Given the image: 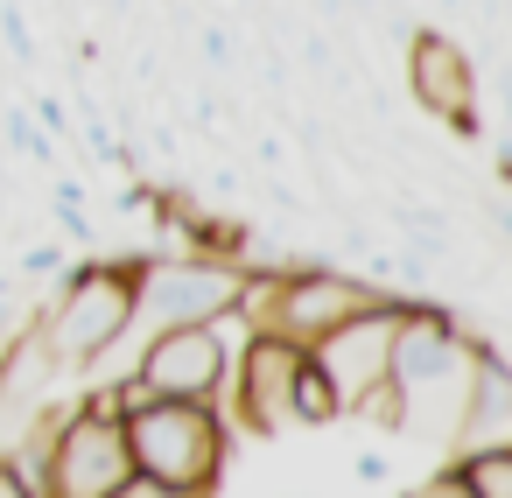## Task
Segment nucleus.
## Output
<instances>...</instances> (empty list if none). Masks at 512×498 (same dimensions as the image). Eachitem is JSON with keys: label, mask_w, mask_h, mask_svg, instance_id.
<instances>
[{"label": "nucleus", "mask_w": 512, "mask_h": 498, "mask_svg": "<svg viewBox=\"0 0 512 498\" xmlns=\"http://www.w3.org/2000/svg\"><path fill=\"white\" fill-rule=\"evenodd\" d=\"M0 43H8V57H15L22 71H36V36H29L22 0H0Z\"/></svg>", "instance_id": "13"}, {"label": "nucleus", "mask_w": 512, "mask_h": 498, "mask_svg": "<svg viewBox=\"0 0 512 498\" xmlns=\"http://www.w3.org/2000/svg\"><path fill=\"white\" fill-rule=\"evenodd\" d=\"M407 92L428 120H442L456 141H477L484 127V71L463 36L449 29H414L407 36Z\"/></svg>", "instance_id": "4"}, {"label": "nucleus", "mask_w": 512, "mask_h": 498, "mask_svg": "<svg viewBox=\"0 0 512 498\" xmlns=\"http://www.w3.org/2000/svg\"><path fill=\"white\" fill-rule=\"evenodd\" d=\"M29 120H36V127H43L50 141H64V148L78 141V113H71V106H64L57 92H29Z\"/></svg>", "instance_id": "12"}, {"label": "nucleus", "mask_w": 512, "mask_h": 498, "mask_svg": "<svg viewBox=\"0 0 512 498\" xmlns=\"http://www.w3.org/2000/svg\"><path fill=\"white\" fill-rule=\"evenodd\" d=\"M127 428V456L134 470H155L176 498H197L225 477V456H232V421L218 400H176V393H155L148 407L120 414Z\"/></svg>", "instance_id": "2"}, {"label": "nucleus", "mask_w": 512, "mask_h": 498, "mask_svg": "<svg viewBox=\"0 0 512 498\" xmlns=\"http://www.w3.org/2000/svg\"><path fill=\"white\" fill-rule=\"evenodd\" d=\"M0 498H22V477H15V463H8V449H0Z\"/></svg>", "instance_id": "16"}, {"label": "nucleus", "mask_w": 512, "mask_h": 498, "mask_svg": "<svg viewBox=\"0 0 512 498\" xmlns=\"http://www.w3.org/2000/svg\"><path fill=\"white\" fill-rule=\"evenodd\" d=\"M393 323H400V295H379V302L351 309L344 323H330L316 344H302V351L323 365V379H330V393H337V414H351V407H358V400L386 379Z\"/></svg>", "instance_id": "6"}, {"label": "nucleus", "mask_w": 512, "mask_h": 498, "mask_svg": "<svg viewBox=\"0 0 512 498\" xmlns=\"http://www.w3.org/2000/svg\"><path fill=\"white\" fill-rule=\"evenodd\" d=\"M134 267H141V253H127V260L85 253L71 274H57V295H50V309H36V330L64 372H92L99 351L134 337Z\"/></svg>", "instance_id": "1"}, {"label": "nucleus", "mask_w": 512, "mask_h": 498, "mask_svg": "<svg viewBox=\"0 0 512 498\" xmlns=\"http://www.w3.org/2000/svg\"><path fill=\"white\" fill-rule=\"evenodd\" d=\"M351 477H358V484H386V477H393V463L372 449V456H358V463H351Z\"/></svg>", "instance_id": "15"}, {"label": "nucleus", "mask_w": 512, "mask_h": 498, "mask_svg": "<svg viewBox=\"0 0 512 498\" xmlns=\"http://www.w3.org/2000/svg\"><path fill=\"white\" fill-rule=\"evenodd\" d=\"M295 358H302L295 337L253 330V337L239 344V358H232V379H225V407H232L225 421H239L246 435H281V428H295V414H288Z\"/></svg>", "instance_id": "7"}, {"label": "nucleus", "mask_w": 512, "mask_h": 498, "mask_svg": "<svg viewBox=\"0 0 512 498\" xmlns=\"http://www.w3.org/2000/svg\"><path fill=\"white\" fill-rule=\"evenodd\" d=\"M288 414H295V428H330L337 421V393H330V379H323V365L302 351L295 358V379H288Z\"/></svg>", "instance_id": "11"}, {"label": "nucleus", "mask_w": 512, "mask_h": 498, "mask_svg": "<svg viewBox=\"0 0 512 498\" xmlns=\"http://www.w3.org/2000/svg\"><path fill=\"white\" fill-rule=\"evenodd\" d=\"M134 372H141L155 393H176V400H218V407H225V379H232L225 344L211 337V323H169V330H148Z\"/></svg>", "instance_id": "9"}, {"label": "nucleus", "mask_w": 512, "mask_h": 498, "mask_svg": "<svg viewBox=\"0 0 512 498\" xmlns=\"http://www.w3.org/2000/svg\"><path fill=\"white\" fill-rule=\"evenodd\" d=\"M428 491H463V498H512V442H484V449H456Z\"/></svg>", "instance_id": "10"}, {"label": "nucleus", "mask_w": 512, "mask_h": 498, "mask_svg": "<svg viewBox=\"0 0 512 498\" xmlns=\"http://www.w3.org/2000/svg\"><path fill=\"white\" fill-rule=\"evenodd\" d=\"M127 470H134V456H127L120 414H106L92 400H78L71 414H57V435H50V491H64V498H113Z\"/></svg>", "instance_id": "5"}, {"label": "nucleus", "mask_w": 512, "mask_h": 498, "mask_svg": "<svg viewBox=\"0 0 512 498\" xmlns=\"http://www.w3.org/2000/svg\"><path fill=\"white\" fill-rule=\"evenodd\" d=\"M386 288L372 274H351V267H330V260H302L281 274V309H274V337H295V344H316L330 323H344L351 309L379 302Z\"/></svg>", "instance_id": "8"}, {"label": "nucleus", "mask_w": 512, "mask_h": 498, "mask_svg": "<svg viewBox=\"0 0 512 498\" xmlns=\"http://www.w3.org/2000/svg\"><path fill=\"white\" fill-rule=\"evenodd\" d=\"M64 267H71V260H64V246H57V239H36V246L22 253V267H15V274H22V281H57Z\"/></svg>", "instance_id": "14"}, {"label": "nucleus", "mask_w": 512, "mask_h": 498, "mask_svg": "<svg viewBox=\"0 0 512 498\" xmlns=\"http://www.w3.org/2000/svg\"><path fill=\"white\" fill-rule=\"evenodd\" d=\"M232 288H239V260H225V253H197V246L141 253V267H134V337L169 330V323H204V316L232 309Z\"/></svg>", "instance_id": "3"}]
</instances>
